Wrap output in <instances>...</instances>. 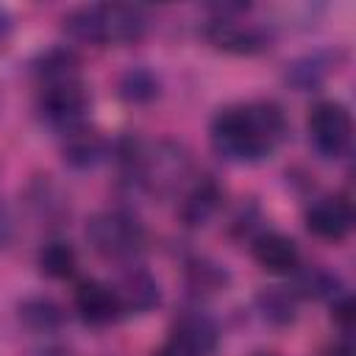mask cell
Wrapping results in <instances>:
<instances>
[{"instance_id":"1","label":"cell","mask_w":356,"mask_h":356,"mask_svg":"<svg viewBox=\"0 0 356 356\" xmlns=\"http://www.w3.org/2000/svg\"><path fill=\"white\" fill-rule=\"evenodd\" d=\"M286 134L289 122L275 100L222 106L209 125V142L214 153L231 164H256L270 159Z\"/></svg>"},{"instance_id":"2","label":"cell","mask_w":356,"mask_h":356,"mask_svg":"<svg viewBox=\"0 0 356 356\" xmlns=\"http://www.w3.org/2000/svg\"><path fill=\"white\" fill-rule=\"evenodd\" d=\"M36 75V111L42 122L61 136L89 122L92 95L81 75V58L70 47H50L33 64Z\"/></svg>"},{"instance_id":"3","label":"cell","mask_w":356,"mask_h":356,"mask_svg":"<svg viewBox=\"0 0 356 356\" xmlns=\"http://www.w3.org/2000/svg\"><path fill=\"white\" fill-rule=\"evenodd\" d=\"M117 156L128 181L156 197L181 192L192 178V159L186 147L172 139L147 142L128 136L117 145Z\"/></svg>"},{"instance_id":"4","label":"cell","mask_w":356,"mask_h":356,"mask_svg":"<svg viewBox=\"0 0 356 356\" xmlns=\"http://www.w3.org/2000/svg\"><path fill=\"white\" fill-rule=\"evenodd\" d=\"M150 17L142 6L128 3H92L78 6L64 17V31L78 44L108 47L134 44L147 33Z\"/></svg>"},{"instance_id":"5","label":"cell","mask_w":356,"mask_h":356,"mask_svg":"<svg viewBox=\"0 0 356 356\" xmlns=\"http://www.w3.org/2000/svg\"><path fill=\"white\" fill-rule=\"evenodd\" d=\"M86 242L97 256L128 264L145 248V225L128 209H103L86 220Z\"/></svg>"},{"instance_id":"6","label":"cell","mask_w":356,"mask_h":356,"mask_svg":"<svg viewBox=\"0 0 356 356\" xmlns=\"http://www.w3.org/2000/svg\"><path fill=\"white\" fill-rule=\"evenodd\" d=\"M306 134H309V145L314 147L317 156L337 161L350 153L353 117H350L348 106L339 100H317L309 108Z\"/></svg>"},{"instance_id":"7","label":"cell","mask_w":356,"mask_h":356,"mask_svg":"<svg viewBox=\"0 0 356 356\" xmlns=\"http://www.w3.org/2000/svg\"><path fill=\"white\" fill-rule=\"evenodd\" d=\"M248 6H217L214 19L206 25V39L231 56H256L270 47V33L256 25L245 22L239 14H245Z\"/></svg>"},{"instance_id":"8","label":"cell","mask_w":356,"mask_h":356,"mask_svg":"<svg viewBox=\"0 0 356 356\" xmlns=\"http://www.w3.org/2000/svg\"><path fill=\"white\" fill-rule=\"evenodd\" d=\"M72 303H75L78 317L86 325H92V328L114 325L125 314L122 300H120L114 284H106L100 278H83V281H78L75 295H72Z\"/></svg>"},{"instance_id":"9","label":"cell","mask_w":356,"mask_h":356,"mask_svg":"<svg viewBox=\"0 0 356 356\" xmlns=\"http://www.w3.org/2000/svg\"><path fill=\"white\" fill-rule=\"evenodd\" d=\"M353 222H356V214L345 195H323V197L312 200L306 209L309 234H314L317 239H325V242L348 239L353 231Z\"/></svg>"},{"instance_id":"10","label":"cell","mask_w":356,"mask_h":356,"mask_svg":"<svg viewBox=\"0 0 356 356\" xmlns=\"http://www.w3.org/2000/svg\"><path fill=\"white\" fill-rule=\"evenodd\" d=\"M170 339L178 342L189 356H211L220 342V325L203 309H184L172 320Z\"/></svg>"},{"instance_id":"11","label":"cell","mask_w":356,"mask_h":356,"mask_svg":"<svg viewBox=\"0 0 356 356\" xmlns=\"http://www.w3.org/2000/svg\"><path fill=\"white\" fill-rule=\"evenodd\" d=\"M250 256L264 273L273 275H295L300 270V248L281 231H259L250 239Z\"/></svg>"},{"instance_id":"12","label":"cell","mask_w":356,"mask_h":356,"mask_svg":"<svg viewBox=\"0 0 356 356\" xmlns=\"http://www.w3.org/2000/svg\"><path fill=\"white\" fill-rule=\"evenodd\" d=\"M120 300H122V309L125 314L134 312V314H147L153 312L159 303H161V286L156 281V275L136 264V261H128L125 270L120 273V281L114 284Z\"/></svg>"},{"instance_id":"13","label":"cell","mask_w":356,"mask_h":356,"mask_svg":"<svg viewBox=\"0 0 356 356\" xmlns=\"http://www.w3.org/2000/svg\"><path fill=\"white\" fill-rule=\"evenodd\" d=\"M61 156H64V164H70L75 170H92L111 156V142L100 131L89 128V122H86V125L64 134Z\"/></svg>"},{"instance_id":"14","label":"cell","mask_w":356,"mask_h":356,"mask_svg":"<svg viewBox=\"0 0 356 356\" xmlns=\"http://www.w3.org/2000/svg\"><path fill=\"white\" fill-rule=\"evenodd\" d=\"M220 203H222L220 186H217L209 175H203V178H197L195 184H189V189L184 192V200H181L178 214H181L184 225L197 228V225H206V222L217 214Z\"/></svg>"},{"instance_id":"15","label":"cell","mask_w":356,"mask_h":356,"mask_svg":"<svg viewBox=\"0 0 356 356\" xmlns=\"http://www.w3.org/2000/svg\"><path fill=\"white\" fill-rule=\"evenodd\" d=\"M19 323L31 331H39V334H50V331H58L67 320L61 303H56L53 298L47 295H31L19 303Z\"/></svg>"},{"instance_id":"16","label":"cell","mask_w":356,"mask_h":356,"mask_svg":"<svg viewBox=\"0 0 356 356\" xmlns=\"http://www.w3.org/2000/svg\"><path fill=\"white\" fill-rule=\"evenodd\" d=\"M36 267L42 275L53 281H67L78 270V253L64 239H47L36 253Z\"/></svg>"},{"instance_id":"17","label":"cell","mask_w":356,"mask_h":356,"mask_svg":"<svg viewBox=\"0 0 356 356\" xmlns=\"http://www.w3.org/2000/svg\"><path fill=\"white\" fill-rule=\"evenodd\" d=\"M256 309L270 325H289L298 317V295L289 286H264L256 295Z\"/></svg>"},{"instance_id":"18","label":"cell","mask_w":356,"mask_h":356,"mask_svg":"<svg viewBox=\"0 0 356 356\" xmlns=\"http://www.w3.org/2000/svg\"><path fill=\"white\" fill-rule=\"evenodd\" d=\"M298 286H295V295H306V298H339L345 292L342 286V278L325 267H306V270H298Z\"/></svg>"},{"instance_id":"19","label":"cell","mask_w":356,"mask_h":356,"mask_svg":"<svg viewBox=\"0 0 356 356\" xmlns=\"http://www.w3.org/2000/svg\"><path fill=\"white\" fill-rule=\"evenodd\" d=\"M161 92V83L156 78V72H150L147 67H131L122 72L120 78V97L125 103H153Z\"/></svg>"},{"instance_id":"20","label":"cell","mask_w":356,"mask_h":356,"mask_svg":"<svg viewBox=\"0 0 356 356\" xmlns=\"http://www.w3.org/2000/svg\"><path fill=\"white\" fill-rule=\"evenodd\" d=\"M328 72H331V61H328L323 53H314V56L298 58V61L286 70V81H289L292 86H298V92H306V89L320 86Z\"/></svg>"},{"instance_id":"21","label":"cell","mask_w":356,"mask_h":356,"mask_svg":"<svg viewBox=\"0 0 356 356\" xmlns=\"http://www.w3.org/2000/svg\"><path fill=\"white\" fill-rule=\"evenodd\" d=\"M186 278L195 292H217V289H225V284L231 281L228 270L211 259H195L186 267Z\"/></svg>"},{"instance_id":"22","label":"cell","mask_w":356,"mask_h":356,"mask_svg":"<svg viewBox=\"0 0 356 356\" xmlns=\"http://www.w3.org/2000/svg\"><path fill=\"white\" fill-rule=\"evenodd\" d=\"M11 234H14V225H11V214L0 197V248H6L11 242Z\"/></svg>"},{"instance_id":"23","label":"cell","mask_w":356,"mask_h":356,"mask_svg":"<svg viewBox=\"0 0 356 356\" xmlns=\"http://www.w3.org/2000/svg\"><path fill=\"white\" fill-rule=\"evenodd\" d=\"M153 356H189V353H186V350H184L178 342H172V339L167 337V342H164V345H161V348H159Z\"/></svg>"},{"instance_id":"24","label":"cell","mask_w":356,"mask_h":356,"mask_svg":"<svg viewBox=\"0 0 356 356\" xmlns=\"http://www.w3.org/2000/svg\"><path fill=\"white\" fill-rule=\"evenodd\" d=\"M31 356H72V353L64 350V348H42V350H36V353H31Z\"/></svg>"},{"instance_id":"25","label":"cell","mask_w":356,"mask_h":356,"mask_svg":"<svg viewBox=\"0 0 356 356\" xmlns=\"http://www.w3.org/2000/svg\"><path fill=\"white\" fill-rule=\"evenodd\" d=\"M8 31H11V19H8V14L0 8V39H6Z\"/></svg>"},{"instance_id":"26","label":"cell","mask_w":356,"mask_h":356,"mask_svg":"<svg viewBox=\"0 0 356 356\" xmlns=\"http://www.w3.org/2000/svg\"><path fill=\"white\" fill-rule=\"evenodd\" d=\"M259 356H278V353H259Z\"/></svg>"}]
</instances>
